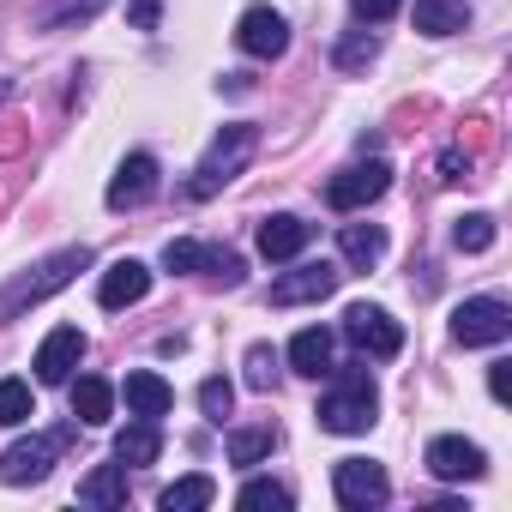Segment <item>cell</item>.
I'll return each mask as SVG.
<instances>
[{
    "mask_svg": "<svg viewBox=\"0 0 512 512\" xmlns=\"http://www.w3.org/2000/svg\"><path fill=\"white\" fill-rule=\"evenodd\" d=\"M338 380H332V392L320 398V428L326 434H368L374 422H380V392H374V380H368V368L362 362H350V368H332Z\"/></svg>",
    "mask_w": 512,
    "mask_h": 512,
    "instance_id": "obj_1",
    "label": "cell"
},
{
    "mask_svg": "<svg viewBox=\"0 0 512 512\" xmlns=\"http://www.w3.org/2000/svg\"><path fill=\"white\" fill-rule=\"evenodd\" d=\"M85 266H91V247H61V253H49L37 272H25V278H13L7 290H0V320H13V314H25V308L49 302V296H55V290H67Z\"/></svg>",
    "mask_w": 512,
    "mask_h": 512,
    "instance_id": "obj_2",
    "label": "cell"
},
{
    "mask_svg": "<svg viewBox=\"0 0 512 512\" xmlns=\"http://www.w3.org/2000/svg\"><path fill=\"white\" fill-rule=\"evenodd\" d=\"M253 145H260V127H247V121L223 127V133L211 139V151L199 157V169H193V181H187V199H211V193H223V187L247 169Z\"/></svg>",
    "mask_w": 512,
    "mask_h": 512,
    "instance_id": "obj_3",
    "label": "cell"
},
{
    "mask_svg": "<svg viewBox=\"0 0 512 512\" xmlns=\"http://www.w3.org/2000/svg\"><path fill=\"white\" fill-rule=\"evenodd\" d=\"M73 428H55V434H31V440H13L7 452H0V482L7 488H25V482H43L55 470V458L67 452Z\"/></svg>",
    "mask_w": 512,
    "mask_h": 512,
    "instance_id": "obj_4",
    "label": "cell"
},
{
    "mask_svg": "<svg viewBox=\"0 0 512 512\" xmlns=\"http://www.w3.org/2000/svg\"><path fill=\"white\" fill-rule=\"evenodd\" d=\"M163 272H205V278H217V284H241L247 278V266H241V253H229V247H205V241H193V235H175L169 247H163Z\"/></svg>",
    "mask_w": 512,
    "mask_h": 512,
    "instance_id": "obj_5",
    "label": "cell"
},
{
    "mask_svg": "<svg viewBox=\"0 0 512 512\" xmlns=\"http://www.w3.org/2000/svg\"><path fill=\"white\" fill-rule=\"evenodd\" d=\"M452 338L464 350H482V344H506L512 338V308L500 296H470L452 308Z\"/></svg>",
    "mask_w": 512,
    "mask_h": 512,
    "instance_id": "obj_6",
    "label": "cell"
},
{
    "mask_svg": "<svg viewBox=\"0 0 512 512\" xmlns=\"http://www.w3.org/2000/svg\"><path fill=\"white\" fill-rule=\"evenodd\" d=\"M344 338H350L362 356H374V362H392V356L404 350V326H398L386 308H374V302H356V308L344 314Z\"/></svg>",
    "mask_w": 512,
    "mask_h": 512,
    "instance_id": "obj_7",
    "label": "cell"
},
{
    "mask_svg": "<svg viewBox=\"0 0 512 512\" xmlns=\"http://www.w3.org/2000/svg\"><path fill=\"white\" fill-rule=\"evenodd\" d=\"M392 187V169L380 163V157H368V163H350V169H338L332 181H326V205L332 211H362V205H374L380 193Z\"/></svg>",
    "mask_w": 512,
    "mask_h": 512,
    "instance_id": "obj_8",
    "label": "cell"
},
{
    "mask_svg": "<svg viewBox=\"0 0 512 512\" xmlns=\"http://www.w3.org/2000/svg\"><path fill=\"white\" fill-rule=\"evenodd\" d=\"M332 494H338V506L368 512V506H386L392 482H386V470H380L374 458H338V470H332Z\"/></svg>",
    "mask_w": 512,
    "mask_h": 512,
    "instance_id": "obj_9",
    "label": "cell"
},
{
    "mask_svg": "<svg viewBox=\"0 0 512 512\" xmlns=\"http://www.w3.org/2000/svg\"><path fill=\"white\" fill-rule=\"evenodd\" d=\"M422 464H428V476H434V482H476V476L488 470L482 446H476V440H464V434H434V440H428V452H422Z\"/></svg>",
    "mask_w": 512,
    "mask_h": 512,
    "instance_id": "obj_10",
    "label": "cell"
},
{
    "mask_svg": "<svg viewBox=\"0 0 512 512\" xmlns=\"http://www.w3.org/2000/svg\"><path fill=\"white\" fill-rule=\"evenodd\" d=\"M338 266L332 260H302L296 272H284L278 284H272V308H302V302H326L332 290H338Z\"/></svg>",
    "mask_w": 512,
    "mask_h": 512,
    "instance_id": "obj_11",
    "label": "cell"
},
{
    "mask_svg": "<svg viewBox=\"0 0 512 512\" xmlns=\"http://www.w3.org/2000/svg\"><path fill=\"white\" fill-rule=\"evenodd\" d=\"M235 43H241V55H253V61H278V55L290 49V25H284V13H272V7H247L241 25H235Z\"/></svg>",
    "mask_w": 512,
    "mask_h": 512,
    "instance_id": "obj_12",
    "label": "cell"
},
{
    "mask_svg": "<svg viewBox=\"0 0 512 512\" xmlns=\"http://www.w3.org/2000/svg\"><path fill=\"white\" fill-rule=\"evenodd\" d=\"M79 362H85V332L79 326H55L43 338V350H37V380L43 386H67Z\"/></svg>",
    "mask_w": 512,
    "mask_h": 512,
    "instance_id": "obj_13",
    "label": "cell"
},
{
    "mask_svg": "<svg viewBox=\"0 0 512 512\" xmlns=\"http://www.w3.org/2000/svg\"><path fill=\"white\" fill-rule=\"evenodd\" d=\"M151 193H157V157L151 151H133L115 169V181H109V211H139Z\"/></svg>",
    "mask_w": 512,
    "mask_h": 512,
    "instance_id": "obj_14",
    "label": "cell"
},
{
    "mask_svg": "<svg viewBox=\"0 0 512 512\" xmlns=\"http://www.w3.org/2000/svg\"><path fill=\"white\" fill-rule=\"evenodd\" d=\"M151 296V266L145 260H115L103 278H97V302L109 308V314H121V308H133V302H145Z\"/></svg>",
    "mask_w": 512,
    "mask_h": 512,
    "instance_id": "obj_15",
    "label": "cell"
},
{
    "mask_svg": "<svg viewBox=\"0 0 512 512\" xmlns=\"http://www.w3.org/2000/svg\"><path fill=\"white\" fill-rule=\"evenodd\" d=\"M308 241H314V223H302L296 211H278V217H266L260 223V253L272 266H284V260H302L308 253Z\"/></svg>",
    "mask_w": 512,
    "mask_h": 512,
    "instance_id": "obj_16",
    "label": "cell"
},
{
    "mask_svg": "<svg viewBox=\"0 0 512 512\" xmlns=\"http://www.w3.org/2000/svg\"><path fill=\"white\" fill-rule=\"evenodd\" d=\"M121 392H127V410L145 416V422L169 416V404H175V386H169L163 374H151V368H133V374L121 380Z\"/></svg>",
    "mask_w": 512,
    "mask_h": 512,
    "instance_id": "obj_17",
    "label": "cell"
},
{
    "mask_svg": "<svg viewBox=\"0 0 512 512\" xmlns=\"http://www.w3.org/2000/svg\"><path fill=\"white\" fill-rule=\"evenodd\" d=\"M73 386V416L85 422V428H103L109 416H115V386L103 380V374H79V380H67Z\"/></svg>",
    "mask_w": 512,
    "mask_h": 512,
    "instance_id": "obj_18",
    "label": "cell"
},
{
    "mask_svg": "<svg viewBox=\"0 0 512 512\" xmlns=\"http://www.w3.org/2000/svg\"><path fill=\"white\" fill-rule=\"evenodd\" d=\"M290 368L308 374V380L332 374V332H326V326H302V332L290 338Z\"/></svg>",
    "mask_w": 512,
    "mask_h": 512,
    "instance_id": "obj_19",
    "label": "cell"
},
{
    "mask_svg": "<svg viewBox=\"0 0 512 512\" xmlns=\"http://www.w3.org/2000/svg\"><path fill=\"white\" fill-rule=\"evenodd\" d=\"M79 500H85V506H97V512L127 506V464H121V458H115V464H97V470L79 482Z\"/></svg>",
    "mask_w": 512,
    "mask_h": 512,
    "instance_id": "obj_20",
    "label": "cell"
},
{
    "mask_svg": "<svg viewBox=\"0 0 512 512\" xmlns=\"http://www.w3.org/2000/svg\"><path fill=\"white\" fill-rule=\"evenodd\" d=\"M416 31L422 37H458V31H470V0H416Z\"/></svg>",
    "mask_w": 512,
    "mask_h": 512,
    "instance_id": "obj_21",
    "label": "cell"
},
{
    "mask_svg": "<svg viewBox=\"0 0 512 512\" xmlns=\"http://www.w3.org/2000/svg\"><path fill=\"white\" fill-rule=\"evenodd\" d=\"M338 247H344L350 266H374L380 253H386V229L380 223H344L338 229Z\"/></svg>",
    "mask_w": 512,
    "mask_h": 512,
    "instance_id": "obj_22",
    "label": "cell"
},
{
    "mask_svg": "<svg viewBox=\"0 0 512 512\" xmlns=\"http://www.w3.org/2000/svg\"><path fill=\"white\" fill-rule=\"evenodd\" d=\"M157 452H163V434H157V422H145V416L115 434V458H121V464H157Z\"/></svg>",
    "mask_w": 512,
    "mask_h": 512,
    "instance_id": "obj_23",
    "label": "cell"
},
{
    "mask_svg": "<svg viewBox=\"0 0 512 512\" xmlns=\"http://www.w3.org/2000/svg\"><path fill=\"white\" fill-rule=\"evenodd\" d=\"M211 500H217V482H211V476H199V470H193V476H181V482H169V488L157 494V506H163V512H199V506H211Z\"/></svg>",
    "mask_w": 512,
    "mask_h": 512,
    "instance_id": "obj_24",
    "label": "cell"
},
{
    "mask_svg": "<svg viewBox=\"0 0 512 512\" xmlns=\"http://www.w3.org/2000/svg\"><path fill=\"white\" fill-rule=\"evenodd\" d=\"M272 446H278V428H272V422H266V428H235V434H229V464L253 470Z\"/></svg>",
    "mask_w": 512,
    "mask_h": 512,
    "instance_id": "obj_25",
    "label": "cell"
},
{
    "mask_svg": "<svg viewBox=\"0 0 512 512\" xmlns=\"http://www.w3.org/2000/svg\"><path fill=\"white\" fill-rule=\"evenodd\" d=\"M452 247H458V253H488V247H494V217H488V211L458 217V223H452Z\"/></svg>",
    "mask_w": 512,
    "mask_h": 512,
    "instance_id": "obj_26",
    "label": "cell"
},
{
    "mask_svg": "<svg viewBox=\"0 0 512 512\" xmlns=\"http://www.w3.org/2000/svg\"><path fill=\"white\" fill-rule=\"evenodd\" d=\"M31 416H37L31 386H25V380H0V428H19V422H31Z\"/></svg>",
    "mask_w": 512,
    "mask_h": 512,
    "instance_id": "obj_27",
    "label": "cell"
},
{
    "mask_svg": "<svg viewBox=\"0 0 512 512\" xmlns=\"http://www.w3.org/2000/svg\"><path fill=\"white\" fill-rule=\"evenodd\" d=\"M235 506H241V512H266V506H272V512H290V488H278V482H266V476H253V482L235 494Z\"/></svg>",
    "mask_w": 512,
    "mask_h": 512,
    "instance_id": "obj_28",
    "label": "cell"
},
{
    "mask_svg": "<svg viewBox=\"0 0 512 512\" xmlns=\"http://www.w3.org/2000/svg\"><path fill=\"white\" fill-rule=\"evenodd\" d=\"M374 55H380V37H374V31H350V37L338 43V67H344V73H362Z\"/></svg>",
    "mask_w": 512,
    "mask_h": 512,
    "instance_id": "obj_29",
    "label": "cell"
},
{
    "mask_svg": "<svg viewBox=\"0 0 512 512\" xmlns=\"http://www.w3.org/2000/svg\"><path fill=\"white\" fill-rule=\"evenodd\" d=\"M272 380H278V350L272 344H253L247 350V386L253 392H272Z\"/></svg>",
    "mask_w": 512,
    "mask_h": 512,
    "instance_id": "obj_30",
    "label": "cell"
},
{
    "mask_svg": "<svg viewBox=\"0 0 512 512\" xmlns=\"http://www.w3.org/2000/svg\"><path fill=\"white\" fill-rule=\"evenodd\" d=\"M103 7V0H55V7L37 19V31H61V25H73V19H91Z\"/></svg>",
    "mask_w": 512,
    "mask_h": 512,
    "instance_id": "obj_31",
    "label": "cell"
},
{
    "mask_svg": "<svg viewBox=\"0 0 512 512\" xmlns=\"http://www.w3.org/2000/svg\"><path fill=\"white\" fill-rule=\"evenodd\" d=\"M229 404H235V386L211 374V380L199 386V410H205V422H223V416H229Z\"/></svg>",
    "mask_w": 512,
    "mask_h": 512,
    "instance_id": "obj_32",
    "label": "cell"
},
{
    "mask_svg": "<svg viewBox=\"0 0 512 512\" xmlns=\"http://www.w3.org/2000/svg\"><path fill=\"white\" fill-rule=\"evenodd\" d=\"M434 169H440V187H458V181H470V151H458V145H452V151H440V163H434Z\"/></svg>",
    "mask_w": 512,
    "mask_h": 512,
    "instance_id": "obj_33",
    "label": "cell"
},
{
    "mask_svg": "<svg viewBox=\"0 0 512 512\" xmlns=\"http://www.w3.org/2000/svg\"><path fill=\"white\" fill-rule=\"evenodd\" d=\"M398 7H404V0H350V13H356L362 25H386Z\"/></svg>",
    "mask_w": 512,
    "mask_h": 512,
    "instance_id": "obj_34",
    "label": "cell"
},
{
    "mask_svg": "<svg viewBox=\"0 0 512 512\" xmlns=\"http://www.w3.org/2000/svg\"><path fill=\"white\" fill-rule=\"evenodd\" d=\"M157 19H163V0H133V7H127L133 31H157Z\"/></svg>",
    "mask_w": 512,
    "mask_h": 512,
    "instance_id": "obj_35",
    "label": "cell"
},
{
    "mask_svg": "<svg viewBox=\"0 0 512 512\" xmlns=\"http://www.w3.org/2000/svg\"><path fill=\"white\" fill-rule=\"evenodd\" d=\"M488 392H494V404L512 398V362H494V368H488Z\"/></svg>",
    "mask_w": 512,
    "mask_h": 512,
    "instance_id": "obj_36",
    "label": "cell"
},
{
    "mask_svg": "<svg viewBox=\"0 0 512 512\" xmlns=\"http://www.w3.org/2000/svg\"><path fill=\"white\" fill-rule=\"evenodd\" d=\"M7 97H13V79H0V103H7Z\"/></svg>",
    "mask_w": 512,
    "mask_h": 512,
    "instance_id": "obj_37",
    "label": "cell"
}]
</instances>
